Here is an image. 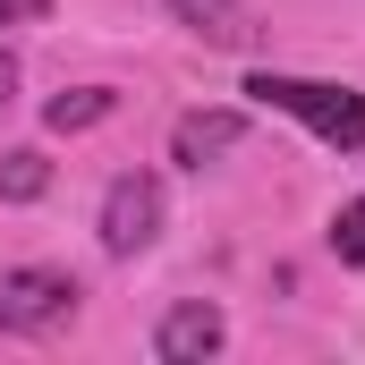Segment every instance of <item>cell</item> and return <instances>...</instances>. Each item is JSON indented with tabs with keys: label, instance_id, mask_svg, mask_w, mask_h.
I'll return each mask as SVG.
<instances>
[{
	"label": "cell",
	"instance_id": "cell-1",
	"mask_svg": "<svg viewBox=\"0 0 365 365\" xmlns=\"http://www.w3.org/2000/svg\"><path fill=\"white\" fill-rule=\"evenodd\" d=\"M247 93H255L264 110H289V119H306V128H314L331 153H365V93L323 86V77H280V68L247 77Z\"/></svg>",
	"mask_w": 365,
	"mask_h": 365
},
{
	"label": "cell",
	"instance_id": "cell-2",
	"mask_svg": "<svg viewBox=\"0 0 365 365\" xmlns=\"http://www.w3.org/2000/svg\"><path fill=\"white\" fill-rule=\"evenodd\" d=\"M77 297L86 289L60 264H17V272H0V331L9 340H43V331H60L77 314Z\"/></svg>",
	"mask_w": 365,
	"mask_h": 365
},
{
	"label": "cell",
	"instance_id": "cell-3",
	"mask_svg": "<svg viewBox=\"0 0 365 365\" xmlns=\"http://www.w3.org/2000/svg\"><path fill=\"white\" fill-rule=\"evenodd\" d=\"M93 230H102V255H145V247L162 238V179H153V170H119Z\"/></svg>",
	"mask_w": 365,
	"mask_h": 365
},
{
	"label": "cell",
	"instance_id": "cell-4",
	"mask_svg": "<svg viewBox=\"0 0 365 365\" xmlns=\"http://www.w3.org/2000/svg\"><path fill=\"white\" fill-rule=\"evenodd\" d=\"M221 340H230V323H221V306H204V297H179V306L153 323V357L162 365H204V357H221Z\"/></svg>",
	"mask_w": 365,
	"mask_h": 365
},
{
	"label": "cell",
	"instance_id": "cell-5",
	"mask_svg": "<svg viewBox=\"0 0 365 365\" xmlns=\"http://www.w3.org/2000/svg\"><path fill=\"white\" fill-rule=\"evenodd\" d=\"M238 145H247V110H187L170 128V162H187V170H204V162H221Z\"/></svg>",
	"mask_w": 365,
	"mask_h": 365
},
{
	"label": "cell",
	"instance_id": "cell-6",
	"mask_svg": "<svg viewBox=\"0 0 365 365\" xmlns=\"http://www.w3.org/2000/svg\"><path fill=\"white\" fill-rule=\"evenodd\" d=\"M170 17H179L195 43H212V51H247L255 43V9L247 0H162Z\"/></svg>",
	"mask_w": 365,
	"mask_h": 365
},
{
	"label": "cell",
	"instance_id": "cell-7",
	"mask_svg": "<svg viewBox=\"0 0 365 365\" xmlns=\"http://www.w3.org/2000/svg\"><path fill=\"white\" fill-rule=\"evenodd\" d=\"M110 110H119V93H110V86H77V93H51L43 119H51L60 136H86V128H102Z\"/></svg>",
	"mask_w": 365,
	"mask_h": 365
},
{
	"label": "cell",
	"instance_id": "cell-8",
	"mask_svg": "<svg viewBox=\"0 0 365 365\" xmlns=\"http://www.w3.org/2000/svg\"><path fill=\"white\" fill-rule=\"evenodd\" d=\"M43 187H51V162H43L34 145H26V153H0V204H34Z\"/></svg>",
	"mask_w": 365,
	"mask_h": 365
},
{
	"label": "cell",
	"instance_id": "cell-9",
	"mask_svg": "<svg viewBox=\"0 0 365 365\" xmlns=\"http://www.w3.org/2000/svg\"><path fill=\"white\" fill-rule=\"evenodd\" d=\"M331 255H340V264H365V195L331 212Z\"/></svg>",
	"mask_w": 365,
	"mask_h": 365
},
{
	"label": "cell",
	"instance_id": "cell-10",
	"mask_svg": "<svg viewBox=\"0 0 365 365\" xmlns=\"http://www.w3.org/2000/svg\"><path fill=\"white\" fill-rule=\"evenodd\" d=\"M51 0H0V26H26V17H43Z\"/></svg>",
	"mask_w": 365,
	"mask_h": 365
},
{
	"label": "cell",
	"instance_id": "cell-11",
	"mask_svg": "<svg viewBox=\"0 0 365 365\" xmlns=\"http://www.w3.org/2000/svg\"><path fill=\"white\" fill-rule=\"evenodd\" d=\"M9 102H17V60L0 51V110H9Z\"/></svg>",
	"mask_w": 365,
	"mask_h": 365
}]
</instances>
